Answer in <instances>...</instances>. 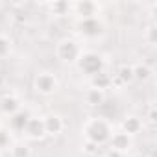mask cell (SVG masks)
<instances>
[{"label": "cell", "mask_w": 157, "mask_h": 157, "mask_svg": "<svg viewBox=\"0 0 157 157\" xmlns=\"http://www.w3.org/2000/svg\"><path fill=\"white\" fill-rule=\"evenodd\" d=\"M115 78L118 80L120 85H129V83H133V65H128V63L120 65L118 70H117V74H115Z\"/></svg>", "instance_id": "16"}, {"label": "cell", "mask_w": 157, "mask_h": 157, "mask_svg": "<svg viewBox=\"0 0 157 157\" xmlns=\"http://www.w3.org/2000/svg\"><path fill=\"white\" fill-rule=\"evenodd\" d=\"M10 155L11 157H32L33 151H32V148H30L28 142L19 140V142H13L10 146Z\"/></svg>", "instance_id": "18"}, {"label": "cell", "mask_w": 157, "mask_h": 157, "mask_svg": "<svg viewBox=\"0 0 157 157\" xmlns=\"http://www.w3.org/2000/svg\"><path fill=\"white\" fill-rule=\"evenodd\" d=\"M105 102V91H100V89H87L85 93V104L91 105V107H100L104 105Z\"/></svg>", "instance_id": "15"}, {"label": "cell", "mask_w": 157, "mask_h": 157, "mask_svg": "<svg viewBox=\"0 0 157 157\" xmlns=\"http://www.w3.org/2000/svg\"><path fill=\"white\" fill-rule=\"evenodd\" d=\"M82 54H83V46L74 37H63L56 43V57L63 63L76 65Z\"/></svg>", "instance_id": "2"}, {"label": "cell", "mask_w": 157, "mask_h": 157, "mask_svg": "<svg viewBox=\"0 0 157 157\" xmlns=\"http://www.w3.org/2000/svg\"><path fill=\"white\" fill-rule=\"evenodd\" d=\"M33 89L37 94L41 96H52L59 91V80L54 72H48V70H43L35 76L33 80Z\"/></svg>", "instance_id": "5"}, {"label": "cell", "mask_w": 157, "mask_h": 157, "mask_svg": "<svg viewBox=\"0 0 157 157\" xmlns=\"http://www.w3.org/2000/svg\"><path fill=\"white\" fill-rule=\"evenodd\" d=\"M11 52V39L4 33H0V59L8 57Z\"/></svg>", "instance_id": "20"}, {"label": "cell", "mask_w": 157, "mask_h": 157, "mask_svg": "<svg viewBox=\"0 0 157 157\" xmlns=\"http://www.w3.org/2000/svg\"><path fill=\"white\" fill-rule=\"evenodd\" d=\"M131 157H148L146 153H135V155H131Z\"/></svg>", "instance_id": "25"}, {"label": "cell", "mask_w": 157, "mask_h": 157, "mask_svg": "<svg viewBox=\"0 0 157 157\" xmlns=\"http://www.w3.org/2000/svg\"><path fill=\"white\" fill-rule=\"evenodd\" d=\"M96 157H105V155H96Z\"/></svg>", "instance_id": "26"}, {"label": "cell", "mask_w": 157, "mask_h": 157, "mask_svg": "<svg viewBox=\"0 0 157 157\" xmlns=\"http://www.w3.org/2000/svg\"><path fill=\"white\" fill-rule=\"evenodd\" d=\"M46 8L54 17H65L70 13V2H67V0H54V2L46 4Z\"/></svg>", "instance_id": "14"}, {"label": "cell", "mask_w": 157, "mask_h": 157, "mask_svg": "<svg viewBox=\"0 0 157 157\" xmlns=\"http://www.w3.org/2000/svg\"><path fill=\"white\" fill-rule=\"evenodd\" d=\"M78 68H80L83 74L87 76H96L100 72H105V67H107V61L102 54L94 52V50H83V54L78 59Z\"/></svg>", "instance_id": "3"}, {"label": "cell", "mask_w": 157, "mask_h": 157, "mask_svg": "<svg viewBox=\"0 0 157 157\" xmlns=\"http://www.w3.org/2000/svg\"><path fill=\"white\" fill-rule=\"evenodd\" d=\"M10 142H11V131L0 128V148H10Z\"/></svg>", "instance_id": "22"}, {"label": "cell", "mask_w": 157, "mask_h": 157, "mask_svg": "<svg viewBox=\"0 0 157 157\" xmlns=\"http://www.w3.org/2000/svg\"><path fill=\"white\" fill-rule=\"evenodd\" d=\"M70 13L76 15L78 19H91L100 15V4L94 0H78L70 2Z\"/></svg>", "instance_id": "6"}, {"label": "cell", "mask_w": 157, "mask_h": 157, "mask_svg": "<svg viewBox=\"0 0 157 157\" xmlns=\"http://www.w3.org/2000/svg\"><path fill=\"white\" fill-rule=\"evenodd\" d=\"M30 117H32V113L28 111V109H21V111H17L13 117H10V131H15V133H22V129H24V126L28 124V120H30Z\"/></svg>", "instance_id": "12"}, {"label": "cell", "mask_w": 157, "mask_h": 157, "mask_svg": "<svg viewBox=\"0 0 157 157\" xmlns=\"http://www.w3.org/2000/svg\"><path fill=\"white\" fill-rule=\"evenodd\" d=\"M104 155H105V157H126L124 153H120V151H117V150H111V148H109Z\"/></svg>", "instance_id": "24"}, {"label": "cell", "mask_w": 157, "mask_h": 157, "mask_svg": "<svg viewBox=\"0 0 157 157\" xmlns=\"http://www.w3.org/2000/svg\"><path fill=\"white\" fill-rule=\"evenodd\" d=\"M22 109V102L15 93H6L0 98V113L6 117H13L17 111Z\"/></svg>", "instance_id": "9"}, {"label": "cell", "mask_w": 157, "mask_h": 157, "mask_svg": "<svg viewBox=\"0 0 157 157\" xmlns=\"http://www.w3.org/2000/svg\"><path fill=\"white\" fill-rule=\"evenodd\" d=\"M142 128H144V122H142L139 117H135V115H126V117L122 118V122H120V131H124V133L129 135L131 139H133L135 135H139V133L142 131Z\"/></svg>", "instance_id": "11"}, {"label": "cell", "mask_w": 157, "mask_h": 157, "mask_svg": "<svg viewBox=\"0 0 157 157\" xmlns=\"http://www.w3.org/2000/svg\"><path fill=\"white\" fill-rule=\"evenodd\" d=\"M146 120H148V124L155 126V122H157V105L155 104L148 105V109H146Z\"/></svg>", "instance_id": "23"}, {"label": "cell", "mask_w": 157, "mask_h": 157, "mask_svg": "<svg viewBox=\"0 0 157 157\" xmlns=\"http://www.w3.org/2000/svg\"><path fill=\"white\" fill-rule=\"evenodd\" d=\"M153 76V70H151V67L148 65V63H135L133 65V82H140V83H144V82H148L150 78Z\"/></svg>", "instance_id": "13"}, {"label": "cell", "mask_w": 157, "mask_h": 157, "mask_svg": "<svg viewBox=\"0 0 157 157\" xmlns=\"http://www.w3.org/2000/svg\"><path fill=\"white\" fill-rule=\"evenodd\" d=\"M43 122H44V131H46V137H57L63 133L65 129V120L61 115L57 113H50L46 117H43Z\"/></svg>", "instance_id": "10"}, {"label": "cell", "mask_w": 157, "mask_h": 157, "mask_svg": "<svg viewBox=\"0 0 157 157\" xmlns=\"http://www.w3.org/2000/svg\"><path fill=\"white\" fill-rule=\"evenodd\" d=\"M98 150H100V146L94 144V142H89V140H83V142H82V151H83L85 155L96 157V155H98Z\"/></svg>", "instance_id": "21"}, {"label": "cell", "mask_w": 157, "mask_h": 157, "mask_svg": "<svg viewBox=\"0 0 157 157\" xmlns=\"http://www.w3.org/2000/svg\"><path fill=\"white\" fill-rule=\"evenodd\" d=\"M111 133H113V124L105 117H91L82 126L83 140L94 142L98 146H104L105 142H109Z\"/></svg>", "instance_id": "1"}, {"label": "cell", "mask_w": 157, "mask_h": 157, "mask_svg": "<svg viewBox=\"0 0 157 157\" xmlns=\"http://www.w3.org/2000/svg\"><path fill=\"white\" fill-rule=\"evenodd\" d=\"M111 78H113L111 74L100 72V74L91 78V87L93 89H100V91H107V89H111Z\"/></svg>", "instance_id": "17"}, {"label": "cell", "mask_w": 157, "mask_h": 157, "mask_svg": "<svg viewBox=\"0 0 157 157\" xmlns=\"http://www.w3.org/2000/svg\"><path fill=\"white\" fill-rule=\"evenodd\" d=\"M76 32L85 39H98L105 32V24L100 17L91 19H76Z\"/></svg>", "instance_id": "4"}, {"label": "cell", "mask_w": 157, "mask_h": 157, "mask_svg": "<svg viewBox=\"0 0 157 157\" xmlns=\"http://www.w3.org/2000/svg\"><path fill=\"white\" fill-rule=\"evenodd\" d=\"M24 137L28 140H43L46 137V131H44V122H43V117H30L28 124L24 126L22 129Z\"/></svg>", "instance_id": "7"}, {"label": "cell", "mask_w": 157, "mask_h": 157, "mask_svg": "<svg viewBox=\"0 0 157 157\" xmlns=\"http://www.w3.org/2000/svg\"><path fill=\"white\" fill-rule=\"evenodd\" d=\"M144 43L150 44V46H155L157 44V24L155 22H150L144 30Z\"/></svg>", "instance_id": "19"}, {"label": "cell", "mask_w": 157, "mask_h": 157, "mask_svg": "<svg viewBox=\"0 0 157 157\" xmlns=\"http://www.w3.org/2000/svg\"><path fill=\"white\" fill-rule=\"evenodd\" d=\"M131 146H133V139L129 135H126L120 129H113V133L109 137V148L111 150H117V151H120V153L126 155L131 150Z\"/></svg>", "instance_id": "8"}]
</instances>
